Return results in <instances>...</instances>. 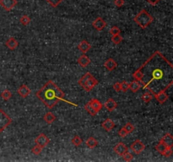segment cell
<instances>
[{
	"instance_id": "obj_23",
	"label": "cell",
	"mask_w": 173,
	"mask_h": 162,
	"mask_svg": "<svg viewBox=\"0 0 173 162\" xmlns=\"http://www.w3.org/2000/svg\"><path fill=\"white\" fill-rule=\"evenodd\" d=\"M97 144H98V142H97V140L95 139L94 137H89V139H87V141H86V145H87L89 149L95 148V147L97 146Z\"/></svg>"
},
{
	"instance_id": "obj_9",
	"label": "cell",
	"mask_w": 173,
	"mask_h": 162,
	"mask_svg": "<svg viewBox=\"0 0 173 162\" xmlns=\"http://www.w3.org/2000/svg\"><path fill=\"white\" fill-rule=\"evenodd\" d=\"M92 25H93L94 28H95L96 31H101L104 30V28L106 27L107 23H106V21H105L101 17H97V18L95 19L93 21Z\"/></svg>"
},
{
	"instance_id": "obj_36",
	"label": "cell",
	"mask_w": 173,
	"mask_h": 162,
	"mask_svg": "<svg viewBox=\"0 0 173 162\" xmlns=\"http://www.w3.org/2000/svg\"><path fill=\"white\" fill-rule=\"evenodd\" d=\"M121 90L123 92H127L129 90V83H128L127 81H122L121 82Z\"/></svg>"
},
{
	"instance_id": "obj_39",
	"label": "cell",
	"mask_w": 173,
	"mask_h": 162,
	"mask_svg": "<svg viewBox=\"0 0 173 162\" xmlns=\"http://www.w3.org/2000/svg\"><path fill=\"white\" fill-rule=\"evenodd\" d=\"M118 134H119V136L120 137H122V138H124V137H126L127 135L128 134V133H127V131L123 128H121V129L119 130V132H118Z\"/></svg>"
},
{
	"instance_id": "obj_16",
	"label": "cell",
	"mask_w": 173,
	"mask_h": 162,
	"mask_svg": "<svg viewBox=\"0 0 173 162\" xmlns=\"http://www.w3.org/2000/svg\"><path fill=\"white\" fill-rule=\"evenodd\" d=\"M104 107H106L109 111H112L117 108V102H115L112 98H110V99H108L107 101L104 103Z\"/></svg>"
},
{
	"instance_id": "obj_17",
	"label": "cell",
	"mask_w": 173,
	"mask_h": 162,
	"mask_svg": "<svg viewBox=\"0 0 173 162\" xmlns=\"http://www.w3.org/2000/svg\"><path fill=\"white\" fill-rule=\"evenodd\" d=\"M18 93H19V95L22 98H26L29 95H30L31 90L28 88L27 85L23 84V85H21V86L18 89Z\"/></svg>"
},
{
	"instance_id": "obj_12",
	"label": "cell",
	"mask_w": 173,
	"mask_h": 162,
	"mask_svg": "<svg viewBox=\"0 0 173 162\" xmlns=\"http://www.w3.org/2000/svg\"><path fill=\"white\" fill-rule=\"evenodd\" d=\"M101 126H102L103 129L105 130V131L110 132V131H112V130L115 128V122H114L112 119L107 118V119H106V120L103 122Z\"/></svg>"
},
{
	"instance_id": "obj_25",
	"label": "cell",
	"mask_w": 173,
	"mask_h": 162,
	"mask_svg": "<svg viewBox=\"0 0 173 162\" xmlns=\"http://www.w3.org/2000/svg\"><path fill=\"white\" fill-rule=\"evenodd\" d=\"M84 109L86 110V111L89 112V114L91 115V116H95L96 114H97V111H95V109L93 108V107L90 105V103L88 102L85 106H84Z\"/></svg>"
},
{
	"instance_id": "obj_27",
	"label": "cell",
	"mask_w": 173,
	"mask_h": 162,
	"mask_svg": "<svg viewBox=\"0 0 173 162\" xmlns=\"http://www.w3.org/2000/svg\"><path fill=\"white\" fill-rule=\"evenodd\" d=\"M155 149L157 150V152H159L160 154L162 155V154L164 153V151L166 149V146L164 144H162L161 142H159V143L157 144V145L155 146Z\"/></svg>"
},
{
	"instance_id": "obj_34",
	"label": "cell",
	"mask_w": 173,
	"mask_h": 162,
	"mask_svg": "<svg viewBox=\"0 0 173 162\" xmlns=\"http://www.w3.org/2000/svg\"><path fill=\"white\" fill-rule=\"evenodd\" d=\"M142 100L145 102H149L152 100V95L150 93L146 92L142 95Z\"/></svg>"
},
{
	"instance_id": "obj_10",
	"label": "cell",
	"mask_w": 173,
	"mask_h": 162,
	"mask_svg": "<svg viewBox=\"0 0 173 162\" xmlns=\"http://www.w3.org/2000/svg\"><path fill=\"white\" fill-rule=\"evenodd\" d=\"M160 142H161L162 144H164L166 148H172L173 146V137L171 134H165L160 139Z\"/></svg>"
},
{
	"instance_id": "obj_22",
	"label": "cell",
	"mask_w": 173,
	"mask_h": 162,
	"mask_svg": "<svg viewBox=\"0 0 173 162\" xmlns=\"http://www.w3.org/2000/svg\"><path fill=\"white\" fill-rule=\"evenodd\" d=\"M141 88V86L139 85V84L138 82V80H133V82L129 83V90H131L132 92L136 93L137 91L139 90V89Z\"/></svg>"
},
{
	"instance_id": "obj_26",
	"label": "cell",
	"mask_w": 173,
	"mask_h": 162,
	"mask_svg": "<svg viewBox=\"0 0 173 162\" xmlns=\"http://www.w3.org/2000/svg\"><path fill=\"white\" fill-rule=\"evenodd\" d=\"M112 42H113L114 44L118 45V44H120V43L122 42V37L120 34L115 35V36H112Z\"/></svg>"
},
{
	"instance_id": "obj_19",
	"label": "cell",
	"mask_w": 173,
	"mask_h": 162,
	"mask_svg": "<svg viewBox=\"0 0 173 162\" xmlns=\"http://www.w3.org/2000/svg\"><path fill=\"white\" fill-rule=\"evenodd\" d=\"M90 62H91V61L89 59V57H87L86 55H82L80 58L78 59L79 64H80L81 67H83V68L87 67V66L90 63Z\"/></svg>"
},
{
	"instance_id": "obj_7",
	"label": "cell",
	"mask_w": 173,
	"mask_h": 162,
	"mask_svg": "<svg viewBox=\"0 0 173 162\" xmlns=\"http://www.w3.org/2000/svg\"><path fill=\"white\" fill-rule=\"evenodd\" d=\"M35 143L36 144L42 146V148H45L50 143V139L47 135H45L44 134H40L35 139Z\"/></svg>"
},
{
	"instance_id": "obj_35",
	"label": "cell",
	"mask_w": 173,
	"mask_h": 162,
	"mask_svg": "<svg viewBox=\"0 0 173 162\" xmlns=\"http://www.w3.org/2000/svg\"><path fill=\"white\" fill-rule=\"evenodd\" d=\"M110 34L112 35V36H115V35H118V34H120L121 32V30L119 29V27H117V26H113L110 29Z\"/></svg>"
},
{
	"instance_id": "obj_20",
	"label": "cell",
	"mask_w": 173,
	"mask_h": 162,
	"mask_svg": "<svg viewBox=\"0 0 173 162\" xmlns=\"http://www.w3.org/2000/svg\"><path fill=\"white\" fill-rule=\"evenodd\" d=\"M89 103H90V105L93 107V108L95 110V111H100L101 109H102V107L103 105L101 104V102H100L99 100H97V99H92L90 102H89Z\"/></svg>"
},
{
	"instance_id": "obj_42",
	"label": "cell",
	"mask_w": 173,
	"mask_h": 162,
	"mask_svg": "<svg viewBox=\"0 0 173 162\" xmlns=\"http://www.w3.org/2000/svg\"><path fill=\"white\" fill-rule=\"evenodd\" d=\"M147 2L151 5H156L160 2V0H147Z\"/></svg>"
},
{
	"instance_id": "obj_4",
	"label": "cell",
	"mask_w": 173,
	"mask_h": 162,
	"mask_svg": "<svg viewBox=\"0 0 173 162\" xmlns=\"http://www.w3.org/2000/svg\"><path fill=\"white\" fill-rule=\"evenodd\" d=\"M173 82H171V83L169 84L166 87V88L164 89L163 90H161V91H160L159 93H157V94H155L154 93V98L157 100V102L160 103V104H163L165 102H166L167 100H168V96H167V94L166 93V90L169 88V87H171L172 85Z\"/></svg>"
},
{
	"instance_id": "obj_6",
	"label": "cell",
	"mask_w": 173,
	"mask_h": 162,
	"mask_svg": "<svg viewBox=\"0 0 173 162\" xmlns=\"http://www.w3.org/2000/svg\"><path fill=\"white\" fill-rule=\"evenodd\" d=\"M98 84V80L94 77L93 75H91L89 77V79L87 80V82L84 84V85L82 87L86 92H89L90 90H92L96 85Z\"/></svg>"
},
{
	"instance_id": "obj_11",
	"label": "cell",
	"mask_w": 173,
	"mask_h": 162,
	"mask_svg": "<svg viewBox=\"0 0 173 162\" xmlns=\"http://www.w3.org/2000/svg\"><path fill=\"white\" fill-rule=\"evenodd\" d=\"M163 71L161 69H154L153 71V73H152V79L150 80V82H148V83H145V85L143 86V88L145 89V87H147L148 86V84L150 83V82H152L153 80H160V79H162V77H163Z\"/></svg>"
},
{
	"instance_id": "obj_41",
	"label": "cell",
	"mask_w": 173,
	"mask_h": 162,
	"mask_svg": "<svg viewBox=\"0 0 173 162\" xmlns=\"http://www.w3.org/2000/svg\"><path fill=\"white\" fill-rule=\"evenodd\" d=\"M113 89L117 91V92H119V91H121V84L119 83V82H117V83H115L113 84Z\"/></svg>"
},
{
	"instance_id": "obj_37",
	"label": "cell",
	"mask_w": 173,
	"mask_h": 162,
	"mask_svg": "<svg viewBox=\"0 0 173 162\" xmlns=\"http://www.w3.org/2000/svg\"><path fill=\"white\" fill-rule=\"evenodd\" d=\"M122 157H123V159L126 161H131L132 160H133V155H132L131 153H129L128 151H127L126 153H124L123 155H122Z\"/></svg>"
},
{
	"instance_id": "obj_3",
	"label": "cell",
	"mask_w": 173,
	"mask_h": 162,
	"mask_svg": "<svg viewBox=\"0 0 173 162\" xmlns=\"http://www.w3.org/2000/svg\"><path fill=\"white\" fill-rule=\"evenodd\" d=\"M12 122V119L4 110L0 109V133H3Z\"/></svg>"
},
{
	"instance_id": "obj_1",
	"label": "cell",
	"mask_w": 173,
	"mask_h": 162,
	"mask_svg": "<svg viewBox=\"0 0 173 162\" xmlns=\"http://www.w3.org/2000/svg\"><path fill=\"white\" fill-rule=\"evenodd\" d=\"M36 96L48 108L54 107L57 105V103L60 101L69 103L65 101L64 93L62 91L61 89L51 80H49L46 84H44L43 87L36 93Z\"/></svg>"
},
{
	"instance_id": "obj_15",
	"label": "cell",
	"mask_w": 173,
	"mask_h": 162,
	"mask_svg": "<svg viewBox=\"0 0 173 162\" xmlns=\"http://www.w3.org/2000/svg\"><path fill=\"white\" fill-rule=\"evenodd\" d=\"M105 68L108 70V71H112L117 68V62L114 60L113 58H108L107 60L104 63Z\"/></svg>"
},
{
	"instance_id": "obj_38",
	"label": "cell",
	"mask_w": 173,
	"mask_h": 162,
	"mask_svg": "<svg viewBox=\"0 0 173 162\" xmlns=\"http://www.w3.org/2000/svg\"><path fill=\"white\" fill-rule=\"evenodd\" d=\"M172 148H166V149L164 151V153L162 154V155H163L164 156H166V157H169V156L172 155Z\"/></svg>"
},
{
	"instance_id": "obj_5",
	"label": "cell",
	"mask_w": 173,
	"mask_h": 162,
	"mask_svg": "<svg viewBox=\"0 0 173 162\" xmlns=\"http://www.w3.org/2000/svg\"><path fill=\"white\" fill-rule=\"evenodd\" d=\"M130 148L133 149V151L136 155H139V154L142 153V152L145 150V145L139 139H137V140H135V141L131 144Z\"/></svg>"
},
{
	"instance_id": "obj_14",
	"label": "cell",
	"mask_w": 173,
	"mask_h": 162,
	"mask_svg": "<svg viewBox=\"0 0 173 162\" xmlns=\"http://www.w3.org/2000/svg\"><path fill=\"white\" fill-rule=\"evenodd\" d=\"M5 45L10 50H15L19 46V42L14 37H10V39L6 42Z\"/></svg>"
},
{
	"instance_id": "obj_18",
	"label": "cell",
	"mask_w": 173,
	"mask_h": 162,
	"mask_svg": "<svg viewBox=\"0 0 173 162\" xmlns=\"http://www.w3.org/2000/svg\"><path fill=\"white\" fill-rule=\"evenodd\" d=\"M78 48H79L83 53H86V52H88L90 50L91 46H90V44H89L87 41H84H84H82V42H80V44L78 45Z\"/></svg>"
},
{
	"instance_id": "obj_21",
	"label": "cell",
	"mask_w": 173,
	"mask_h": 162,
	"mask_svg": "<svg viewBox=\"0 0 173 162\" xmlns=\"http://www.w3.org/2000/svg\"><path fill=\"white\" fill-rule=\"evenodd\" d=\"M44 121L47 122V124H51L54 121L56 120V116L52 112H47L43 116Z\"/></svg>"
},
{
	"instance_id": "obj_29",
	"label": "cell",
	"mask_w": 173,
	"mask_h": 162,
	"mask_svg": "<svg viewBox=\"0 0 173 162\" xmlns=\"http://www.w3.org/2000/svg\"><path fill=\"white\" fill-rule=\"evenodd\" d=\"M82 139L80 138V136H75L73 139H72V144H74V145H75V146H80V145H81V144H82Z\"/></svg>"
},
{
	"instance_id": "obj_40",
	"label": "cell",
	"mask_w": 173,
	"mask_h": 162,
	"mask_svg": "<svg viewBox=\"0 0 173 162\" xmlns=\"http://www.w3.org/2000/svg\"><path fill=\"white\" fill-rule=\"evenodd\" d=\"M124 0H115L114 1V4H115V5L117 6V7H118V8H120V7H122V6H123L124 5Z\"/></svg>"
},
{
	"instance_id": "obj_13",
	"label": "cell",
	"mask_w": 173,
	"mask_h": 162,
	"mask_svg": "<svg viewBox=\"0 0 173 162\" xmlns=\"http://www.w3.org/2000/svg\"><path fill=\"white\" fill-rule=\"evenodd\" d=\"M114 151H115L118 155L122 156L123 154L126 153L127 151H128V147H127L126 145L123 144V143L120 142V143H118V144L114 147Z\"/></svg>"
},
{
	"instance_id": "obj_31",
	"label": "cell",
	"mask_w": 173,
	"mask_h": 162,
	"mask_svg": "<svg viewBox=\"0 0 173 162\" xmlns=\"http://www.w3.org/2000/svg\"><path fill=\"white\" fill-rule=\"evenodd\" d=\"M42 149H43V148H42V146H40V145H38V144H36V146L33 147L31 151H32V153L34 154V155H40V154L42 153Z\"/></svg>"
},
{
	"instance_id": "obj_8",
	"label": "cell",
	"mask_w": 173,
	"mask_h": 162,
	"mask_svg": "<svg viewBox=\"0 0 173 162\" xmlns=\"http://www.w3.org/2000/svg\"><path fill=\"white\" fill-rule=\"evenodd\" d=\"M16 4H17L16 0H0V5L6 11H10L12 9H14Z\"/></svg>"
},
{
	"instance_id": "obj_33",
	"label": "cell",
	"mask_w": 173,
	"mask_h": 162,
	"mask_svg": "<svg viewBox=\"0 0 173 162\" xmlns=\"http://www.w3.org/2000/svg\"><path fill=\"white\" fill-rule=\"evenodd\" d=\"M49 4H51L53 8H56L61 4L63 0H46Z\"/></svg>"
},
{
	"instance_id": "obj_30",
	"label": "cell",
	"mask_w": 173,
	"mask_h": 162,
	"mask_svg": "<svg viewBox=\"0 0 173 162\" xmlns=\"http://www.w3.org/2000/svg\"><path fill=\"white\" fill-rule=\"evenodd\" d=\"M19 21H20V23L22 24L23 25H29L30 22H31V19H30V17L27 16V15H23V16L20 17Z\"/></svg>"
},
{
	"instance_id": "obj_24",
	"label": "cell",
	"mask_w": 173,
	"mask_h": 162,
	"mask_svg": "<svg viewBox=\"0 0 173 162\" xmlns=\"http://www.w3.org/2000/svg\"><path fill=\"white\" fill-rule=\"evenodd\" d=\"M91 75H92V74H90L89 72H87V73H85V74H84V75L82 76V78H81V79L79 80V82H78V83H79V84H80L81 87H83V86H84V84L87 82V80L89 79V77H90Z\"/></svg>"
},
{
	"instance_id": "obj_2",
	"label": "cell",
	"mask_w": 173,
	"mask_h": 162,
	"mask_svg": "<svg viewBox=\"0 0 173 162\" xmlns=\"http://www.w3.org/2000/svg\"><path fill=\"white\" fill-rule=\"evenodd\" d=\"M153 20H154V18L145 9H142L140 12L134 17L135 23L142 29H145V28L148 27L150 24L153 22Z\"/></svg>"
},
{
	"instance_id": "obj_32",
	"label": "cell",
	"mask_w": 173,
	"mask_h": 162,
	"mask_svg": "<svg viewBox=\"0 0 173 162\" xmlns=\"http://www.w3.org/2000/svg\"><path fill=\"white\" fill-rule=\"evenodd\" d=\"M123 128L126 130L128 134H131L132 132L134 130V128H134V126L133 125L132 123H130V122H128V123H126V124L124 125Z\"/></svg>"
},
{
	"instance_id": "obj_28",
	"label": "cell",
	"mask_w": 173,
	"mask_h": 162,
	"mask_svg": "<svg viewBox=\"0 0 173 162\" xmlns=\"http://www.w3.org/2000/svg\"><path fill=\"white\" fill-rule=\"evenodd\" d=\"M1 96H2V98H3L4 101H9L10 98H11V96H12V93L10 92V90H4V91L2 92Z\"/></svg>"
}]
</instances>
